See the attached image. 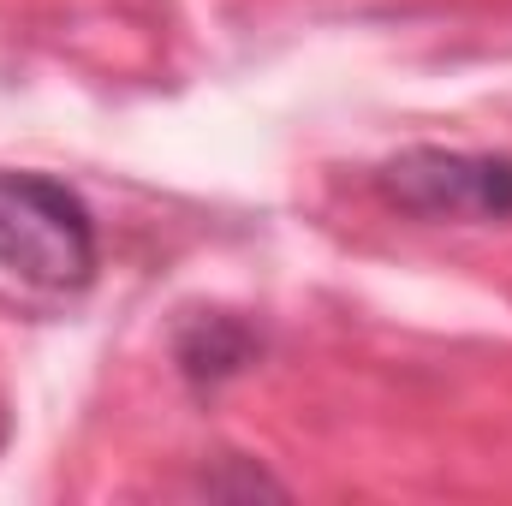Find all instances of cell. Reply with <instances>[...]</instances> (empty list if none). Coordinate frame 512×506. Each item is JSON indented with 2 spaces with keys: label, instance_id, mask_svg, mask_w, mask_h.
<instances>
[{
  "label": "cell",
  "instance_id": "6da1fadb",
  "mask_svg": "<svg viewBox=\"0 0 512 506\" xmlns=\"http://www.w3.org/2000/svg\"><path fill=\"white\" fill-rule=\"evenodd\" d=\"M0 268L42 292H78L96 274V221L48 173L0 167Z\"/></svg>",
  "mask_w": 512,
  "mask_h": 506
},
{
  "label": "cell",
  "instance_id": "7a4b0ae2",
  "mask_svg": "<svg viewBox=\"0 0 512 506\" xmlns=\"http://www.w3.org/2000/svg\"><path fill=\"white\" fill-rule=\"evenodd\" d=\"M376 191L417 221H512V155L405 149L376 167Z\"/></svg>",
  "mask_w": 512,
  "mask_h": 506
},
{
  "label": "cell",
  "instance_id": "3957f363",
  "mask_svg": "<svg viewBox=\"0 0 512 506\" xmlns=\"http://www.w3.org/2000/svg\"><path fill=\"white\" fill-rule=\"evenodd\" d=\"M256 352H262V334H256L251 322L227 316V310H197L173 334L179 376L191 381V387H221L227 376H239L245 364H256Z\"/></svg>",
  "mask_w": 512,
  "mask_h": 506
}]
</instances>
